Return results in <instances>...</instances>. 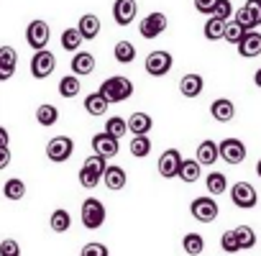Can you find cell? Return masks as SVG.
<instances>
[{"label":"cell","mask_w":261,"mask_h":256,"mask_svg":"<svg viewBox=\"0 0 261 256\" xmlns=\"http://www.w3.org/2000/svg\"><path fill=\"white\" fill-rule=\"evenodd\" d=\"M97 92H100L108 103H123V100H128L130 95H134V82H130L128 77L115 74V77H108V80L100 85Z\"/></svg>","instance_id":"cell-1"},{"label":"cell","mask_w":261,"mask_h":256,"mask_svg":"<svg viewBox=\"0 0 261 256\" xmlns=\"http://www.w3.org/2000/svg\"><path fill=\"white\" fill-rule=\"evenodd\" d=\"M105 167H108V159H105V157H97V154L87 157V159H85V164H82V169H80V185H82L85 190L97 187V185H100V180H102Z\"/></svg>","instance_id":"cell-2"},{"label":"cell","mask_w":261,"mask_h":256,"mask_svg":"<svg viewBox=\"0 0 261 256\" xmlns=\"http://www.w3.org/2000/svg\"><path fill=\"white\" fill-rule=\"evenodd\" d=\"M105 205L97 200V197H87L80 208V220L87 231H97L102 223H105Z\"/></svg>","instance_id":"cell-3"},{"label":"cell","mask_w":261,"mask_h":256,"mask_svg":"<svg viewBox=\"0 0 261 256\" xmlns=\"http://www.w3.org/2000/svg\"><path fill=\"white\" fill-rule=\"evenodd\" d=\"M72 154H74V141H72L69 136H54V139L46 144V157H49V162H54V164L69 162Z\"/></svg>","instance_id":"cell-4"},{"label":"cell","mask_w":261,"mask_h":256,"mask_svg":"<svg viewBox=\"0 0 261 256\" xmlns=\"http://www.w3.org/2000/svg\"><path fill=\"white\" fill-rule=\"evenodd\" d=\"M190 213H192V218L200 220V223H213V220L218 218L220 208H218V202H215L213 195H205V197H195V200H192Z\"/></svg>","instance_id":"cell-5"},{"label":"cell","mask_w":261,"mask_h":256,"mask_svg":"<svg viewBox=\"0 0 261 256\" xmlns=\"http://www.w3.org/2000/svg\"><path fill=\"white\" fill-rule=\"evenodd\" d=\"M172 64H174V59H172V54L164 52V49L151 52V54L146 57V62H144V67H146V72H149L151 77H164V74H169Z\"/></svg>","instance_id":"cell-6"},{"label":"cell","mask_w":261,"mask_h":256,"mask_svg":"<svg viewBox=\"0 0 261 256\" xmlns=\"http://www.w3.org/2000/svg\"><path fill=\"white\" fill-rule=\"evenodd\" d=\"M49 36H51V29H49L46 21H39V18H36V21H31L29 29H26V41H29V46H31L34 52L46 49Z\"/></svg>","instance_id":"cell-7"},{"label":"cell","mask_w":261,"mask_h":256,"mask_svg":"<svg viewBox=\"0 0 261 256\" xmlns=\"http://www.w3.org/2000/svg\"><path fill=\"white\" fill-rule=\"evenodd\" d=\"M218 154H220L223 162H228V164L236 167V164H241L246 159V144L241 139H223L218 144Z\"/></svg>","instance_id":"cell-8"},{"label":"cell","mask_w":261,"mask_h":256,"mask_svg":"<svg viewBox=\"0 0 261 256\" xmlns=\"http://www.w3.org/2000/svg\"><path fill=\"white\" fill-rule=\"evenodd\" d=\"M230 200H233L236 208H241V210H251V208H256L258 195H256L253 185H248V182H236L233 190H230Z\"/></svg>","instance_id":"cell-9"},{"label":"cell","mask_w":261,"mask_h":256,"mask_svg":"<svg viewBox=\"0 0 261 256\" xmlns=\"http://www.w3.org/2000/svg\"><path fill=\"white\" fill-rule=\"evenodd\" d=\"M54 67H57V57L49 49H39L34 54V59H31V74L36 80H46L54 72Z\"/></svg>","instance_id":"cell-10"},{"label":"cell","mask_w":261,"mask_h":256,"mask_svg":"<svg viewBox=\"0 0 261 256\" xmlns=\"http://www.w3.org/2000/svg\"><path fill=\"white\" fill-rule=\"evenodd\" d=\"M167 31V16L164 13H149L141 23H139V34L144 36V39H156V36H162Z\"/></svg>","instance_id":"cell-11"},{"label":"cell","mask_w":261,"mask_h":256,"mask_svg":"<svg viewBox=\"0 0 261 256\" xmlns=\"http://www.w3.org/2000/svg\"><path fill=\"white\" fill-rule=\"evenodd\" d=\"M136 13H139L136 0H115L113 3V21L118 26H130L136 21Z\"/></svg>","instance_id":"cell-12"},{"label":"cell","mask_w":261,"mask_h":256,"mask_svg":"<svg viewBox=\"0 0 261 256\" xmlns=\"http://www.w3.org/2000/svg\"><path fill=\"white\" fill-rule=\"evenodd\" d=\"M118 146H120V141L113 139V136L105 134V131H100V134L92 136V154H97V157L113 159V157L118 154Z\"/></svg>","instance_id":"cell-13"},{"label":"cell","mask_w":261,"mask_h":256,"mask_svg":"<svg viewBox=\"0 0 261 256\" xmlns=\"http://www.w3.org/2000/svg\"><path fill=\"white\" fill-rule=\"evenodd\" d=\"M236 46H238V54H241L243 59H253V57L261 54V34H258L256 29H251V31L243 34V39H241Z\"/></svg>","instance_id":"cell-14"},{"label":"cell","mask_w":261,"mask_h":256,"mask_svg":"<svg viewBox=\"0 0 261 256\" xmlns=\"http://www.w3.org/2000/svg\"><path fill=\"white\" fill-rule=\"evenodd\" d=\"M179 164H182V154L177 149H167L159 159V174L164 180H174L177 172H179Z\"/></svg>","instance_id":"cell-15"},{"label":"cell","mask_w":261,"mask_h":256,"mask_svg":"<svg viewBox=\"0 0 261 256\" xmlns=\"http://www.w3.org/2000/svg\"><path fill=\"white\" fill-rule=\"evenodd\" d=\"M18 67V54L13 46H0V82H8L16 74Z\"/></svg>","instance_id":"cell-16"},{"label":"cell","mask_w":261,"mask_h":256,"mask_svg":"<svg viewBox=\"0 0 261 256\" xmlns=\"http://www.w3.org/2000/svg\"><path fill=\"white\" fill-rule=\"evenodd\" d=\"M210 115H213L218 123H230V120L236 118V105H233V100H228V97H218V100H213V105H210Z\"/></svg>","instance_id":"cell-17"},{"label":"cell","mask_w":261,"mask_h":256,"mask_svg":"<svg viewBox=\"0 0 261 256\" xmlns=\"http://www.w3.org/2000/svg\"><path fill=\"white\" fill-rule=\"evenodd\" d=\"M102 182H105V187H108V190H113V192L123 190V187H125V182H128L125 169H123V167H115V164H108V167H105V172H102Z\"/></svg>","instance_id":"cell-18"},{"label":"cell","mask_w":261,"mask_h":256,"mask_svg":"<svg viewBox=\"0 0 261 256\" xmlns=\"http://www.w3.org/2000/svg\"><path fill=\"white\" fill-rule=\"evenodd\" d=\"M92 72H95V57L90 52H74V57H72V74L87 77Z\"/></svg>","instance_id":"cell-19"},{"label":"cell","mask_w":261,"mask_h":256,"mask_svg":"<svg viewBox=\"0 0 261 256\" xmlns=\"http://www.w3.org/2000/svg\"><path fill=\"white\" fill-rule=\"evenodd\" d=\"M77 31H80V36H82L85 41L97 39V34H100V18H97L95 13H85V16L80 18V23H77Z\"/></svg>","instance_id":"cell-20"},{"label":"cell","mask_w":261,"mask_h":256,"mask_svg":"<svg viewBox=\"0 0 261 256\" xmlns=\"http://www.w3.org/2000/svg\"><path fill=\"white\" fill-rule=\"evenodd\" d=\"M177 177H179L182 182L192 185V182H197V180L202 177V164H200L197 159H182V164H179V172H177Z\"/></svg>","instance_id":"cell-21"},{"label":"cell","mask_w":261,"mask_h":256,"mask_svg":"<svg viewBox=\"0 0 261 256\" xmlns=\"http://www.w3.org/2000/svg\"><path fill=\"white\" fill-rule=\"evenodd\" d=\"M125 125H128V131L134 134V136H139V134H149L151 131L154 120H151L149 113H134V115L125 120Z\"/></svg>","instance_id":"cell-22"},{"label":"cell","mask_w":261,"mask_h":256,"mask_svg":"<svg viewBox=\"0 0 261 256\" xmlns=\"http://www.w3.org/2000/svg\"><path fill=\"white\" fill-rule=\"evenodd\" d=\"M202 87H205V82H202V77L195 74V72H190V74H185V77L179 80V92H182L185 97H197V95L202 92Z\"/></svg>","instance_id":"cell-23"},{"label":"cell","mask_w":261,"mask_h":256,"mask_svg":"<svg viewBox=\"0 0 261 256\" xmlns=\"http://www.w3.org/2000/svg\"><path fill=\"white\" fill-rule=\"evenodd\" d=\"M202 167H213L218 159H220V154H218V144L215 141H210V139H205L200 146H197V157H195Z\"/></svg>","instance_id":"cell-24"},{"label":"cell","mask_w":261,"mask_h":256,"mask_svg":"<svg viewBox=\"0 0 261 256\" xmlns=\"http://www.w3.org/2000/svg\"><path fill=\"white\" fill-rule=\"evenodd\" d=\"M108 108H110V103H108L100 92H90V95L85 97V110H87L90 115H95V118L105 115V113H108Z\"/></svg>","instance_id":"cell-25"},{"label":"cell","mask_w":261,"mask_h":256,"mask_svg":"<svg viewBox=\"0 0 261 256\" xmlns=\"http://www.w3.org/2000/svg\"><path fill=\"white\" fill-rule=\"evenodd\" d=\"M49 228L54 231V233H67L69 228H72V215L67 213V210H54L51 213V218H49Z\"/></svg>","instance_id":"cell-26"},{"label":"cell","mask_w":261,"mask_h":256,"mask_svg":"<svg viewBox=\"0 0 261 256\" xmlns=\"http://www.w3.org/2000/svg\"><path fill=\"white\" fill-rule=\"evenodd\" d=\"M130 154L134 157H139V159H144V157H149L151 154V139H149V134H139V136H134L130 139Z\"/></svg>","instance_id":"cell-27"},{"label":"cell","mask_w":261,"mask_h":256,"mask_svg":"<svg viewBox=\"0 0 261 256\" xmlns=\"http://www.w3.org/2000/svg\"><path fill=\"white\" fill-rule=\"evenodd\" d=\"M80 90H82V85H80V77L77 74H67V77L59 80V95L62 97H77Z\"/></svg>","instance_id":"cell-28"},{"label":"cell","mask_w":261,"mask_h":256,"mask_svg":"<svg viewBox=\"0 0 261 256\" xmlns=\"http://www.w3.org/2000/svg\"><path fill=\"white\" fill-rule=\"evenodd\" d=\"M36 120H39V125H54L57 120H59V110L51 105V103H44V105H39L36 108Z\"/></svg>","instance_id":"cell-29"},{"label":"cell","mask_w":261,"mask_h":256,"mask_svg":"<svg viewBox=\"0 0 261 256\" xmlns=\"http://www.w3.org/2000/svg\"><path fill=\"white\" fill-rule=\"evenodd\" d=\"M3 195L8 197V200H23L26 197V182L23 180H18V177H13V180H8L6 185H3Z\"/></svg>","instance_id":"cell-30"},{"label":"cell","mask_w":261,"mask_h":256,"mask_svg":"<svg viewBox=\"0 0 261 256\" xmlns=\"http://www.w3.org/2000/svg\"><path fill=\"white\" fill-rule=\"evenodd\" d=\"M182 248H185V253H190V256H200V253L205 251V238H202L200 233H187V236L182 238Z\"/></svg>","instance_id":"cell-31"},{"label":"cell","mask_w":261,"mask_h":256,"mask_svg":"<svg viewBox=\"0 0 261 256\" xmlns=\"http://www.w3.org/2000/svg\"><path fill=\"white\" fill-rule=\"evenodd\" d=\"M113 54H115V62H120V64H130V62L136 59V46L130 44V41H118L115 49H113Z\"/></svg>","instance_id":"cell-32"},{"label":"cell","mask_w":261,"mask_h":256,"mask_svg":"<svg viewBox=\"0 0 261 256\" xmlns=\"http://www.w3.org/2000/svg\"><path fill=\"white\" fill-rule=\"evenodd\" d=\"M223 29H225V21H220V18L210 16V18L205 21L202 34H205V39H207V41H220V39H223Z\"/></svg>","instance_id":"cell-33"},{"label":"cell","mask_w":261,"mask_h":256,"mask_svg":"<svg viewBox=\"0 0 261 256\" xmlns=\"http://www.w3.org/2000/svg\"><path fill=\"white\" fill-rule=\"evenodd\" d=\"M59 41H62V49H67V52H72V54H74V52H80V46H82V41H85V39L80 36V31H77V29H64Z\"/></svg>","instance_id":"cell-34"},{"label":"cell","mask_w":261,"mask_h":256,"mask_svg":"<svg viewBox=\"0 0 261 256\" xmlns=\"http://www.w3.org/2000/svg\"><path fill=\"white\" fill-rule=\"evenodd\" d=\"M205 185H207V192H210L213 197H215V195H223V192L228 190V180H225L223 172H210L207 180H205Z\"/></svg>","instance_id":"cell-35"},{"label":"cell","mask_w":261,"mask_h":256,"mask_svg":"<svg viewBox=\"0 0 261 256\" xmlns=\"http://www.w3.org/2000/svg\"><path fill=\"white\" fill-rule=\"evenodd\" d=\"M105 134H110L113 139H123L125 134H128V125H125V120L120 118V115H113V118H108L105 120Z\"/></svg>","instance_id":"cell-36"},{"label":"cell","mask_w":261,"mask_h":256,"mask_svg":"<svg viewBox=\"0 0 261 256\" xmlns=\"http://www.w3.org/2000/svg\"><path fill=\"white\" fill-rule=\"evenodd\" d=\"M233 231H236V238H238L241 251H243V248H253V246H256V233H253V228H251V225H238V228H233Z\"/></svg>","instance_id":"cell-37"},{"label":"cell","mask_w":261,"mask_h":256,"mask_svg":"<svg viewBox=\"0 0 261 256\" xmlns=\"http://www.w3.org/2000/svg\"><path fill=\"white\" fill-rule=\"evenodd\" d=\"M243 34H246V29L241 26V23H236V21H225V29H223V39L228 41V44H238L241 39H243Z\"/></svg>","instance_id":"cell-38"},{"label":"cell","mask_w":261,"mask_h":256,"mask_svg":"<svg viewBox=\"0 0 261 256\" xmlns=\"http://www.w3.org/2000/svg\"><path fill=\"white\" fill-rule=\"evenodd\" d=\"M220 248H223L225 253H238V251H241L238 238H236V231H225V233L220 236Z\"/></svg>","instance_id":"cell-39"},{"label":"cell","mask_w":261,"mask_h":256,"mask_svg":"<svg viewBox=\"0 0 261 256\" xmlns=\"http://www.w3.org/2000/svg\"><path fill=\"white\" fill-rule=\"evenodd\" d=\"M80 256H110V253H108V246H105V243H100V241H90V243L82 246Z\"/></svg>","instance_id":"cell-40"},{"label":"cell","mask_w":261,"mask_h":256,"mask_svg":"<svg viewBox=\"0 0 261 256\" xmlns=\"http://www.w3.org/2000/svg\"><path fill=\"white\" fill-rule=\"evenodd\" d=\"M210 16H215V18H220V21H228V18L233 16V6H230V0H218Z\"/></svg>","instance_id":"cell-41"},{"label":"cell","mask_w":261,"mask_h":256,"mask_svg":"<svg viewBox=\"0 0 261 256\" xmlns=\"http://www.w3.org/2000/svg\"><path fill=\"white\" fill-rule=\"evenodd\" d=\"M0 256H21V246L16 238H3L0 241Z\"/></svg>","instance_id":"cell-42"},{"label":"cell","mask_w":261,"mask_h":256,"mask_svg":"<svg viewBox=\"0 0 261 256\" xmlns=\"http://www.w3.org/2000/svg\"><path fill=\"white\" fill-rule=\"evenodd\" d=\"M233 21H236V23H241L246 31H251V29H258V26L253 23V18H251V13H248L246 8H238V11L233 13Z\"/></svg>","instance_id":"cell-43"},{"label":"cell","mask_w":261,"mask_h":256,"mask_svg":"<svg viewBox=\"0 0 261 256\" xmlns=\"http://www.w3.org/2000/svg\"><path fill=\"white\" fill-rule=\"evenodd\" d=\"M243 8L251 13L253 23H256V26H261V0H246V6H243Z\"/></svg>","instance_id":"cell-44"},{"label":"cell","mask_w":261,"mask_h":256,"mask_svg":"<svg viewBox=\"0 0 261 256\" xmlns=\"http://www.w3.org/2000/svg\"><path fill=\"white\" fill-rule=\"evenodd\" d=\"M215 3H218V0H195V8H197V13L210 16V13H213V8H215Z\"/></svg>","instance_id":"cell-45"},{"label":"cell","mask_w":261,"mask_h":256,"mask_svg":"<svg viewBox=\"0 0 261 256\" xmlns=\"http://www.w3.org/2000/svg\"><path fill=\"white\" fill-rule=\"evenodd\" d=\"M8 164H11V151L6 146V149H0V169H6Z\"/></svg>","instance_id":"cell-46"},{"label":"cell","mask_w":261,"mask_h":256,"mask_svg":"<svg viewBox=\"0 0 261 256\" xmlns=\"http://www.w3.org/2000/svg\"><path fill=\"white\" fill-rule=\"evenodd\" d=\"M8 144H11V136H8V131H6V128L0 125V149H6Z\"/></svg>","instance_id":"cell-47"},{"label":"cell","mask_w":261,"mask_h":256,"mask_svg":"<svg viewBox=\"0 0 261 256\" xmlns=\"http://www.w3.org/2000/svg\"><path fill=\"white\" fill-rule=\"evenodd\" d=\"M253 85L261 87V69H256V74H253Z\"/></svg>","instance_id":"cell-48"},{"label":"cell","mask_w":261,"mask_h":256,"mask_svg":"<svg viewBox=\"0 0 261 256\" xmlns=\"http://www.w3.org/2000/svg\"><path fill=\"white\" fill-rule=\"evenodd\" d=\"M256 174L261 177V159H258V164H256Z\"/></svg>","instance_id":"cell-49"}]
</instances>
